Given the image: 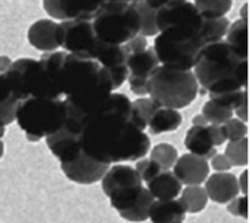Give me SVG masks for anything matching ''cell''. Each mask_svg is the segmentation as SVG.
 I'll return each instance as SVG.
<instances>
[{"mask_svg":"<svg viewBox=\"0 0 250 223\" xmlns=\"http://www.w3.org/2000/svg\"><path fill=\"white\" fill-rule=\"evenodd\" d=\"M56 28L58 23L51 20H36L30 27L27 39L28 42L35 49L47 53V51H55L59 49V43L56 39Z\"/></svg>","mask_w":250,"mask_h":223,"instance_id":"d6986e66","label":"cell"},{"mask_svg":"<svg viewBox=\"0 0 250 223\" xmlns=\"http://www.w3.org/2000/svg\"><path fill=\"white\" fill-rule=\"evenodd\" d=\"M147 125L123 93L111 92L81 131L84 153L104 163L138 161L148 153Z\"/></svg>","mask_w":250,"mask_h":223,"instance_id":"6da1fadb","label":"cell"},{"mask_svg":"<svg viewBox=\"0 0 250 223\" xmlns=\"http://www.w3.org/2000/svg\"><path fill=\"white\" fill-rule=\"evenodd\" d=\"M211 166L213 170H216L217 172H226V171L231 170L232 164L229 161V158L224 154L216 153L213 157L211 158Z\"/></svg>","mask_w":250,"mask_h":223,"instance_id":"f35d334b","label":"cell"},{"mask_svg":"<svg viewBox=\"0 0 250 223\" xmlns=\"http://www.w3.org/2000/svg\"><path fill=\"white\" fill-rule=\"evenodd\" d=\"M204 182V190L207 193L208 199L213 200L214 203L227 204L240 194L237 177L229 171L208 175Z\"/></svg>","mask_w":250,"mask_h":223,"instance_id":"e0dca14e","label":"cell"},{"mask_svg":"<svg viewBox=\"0 0 250 223\" xmlns=\"http://www.w3.org/2000/svg\"><path fill=\"white\" fill-rule=\"evenodd\" d=\"M92 26L100 41L123 45L139 35L141 20L132 3L109 4L93 18Z\"/></svg>","mask_w":250,"mask_h":223,"instance_id":"52a82bcc","label":"cell"},{"mask_svg":"<svg viewBox=\"0 0 250 223\" xmlns=\"http://www.w3.org/2000/svg\"><path fill=\"white\" fill-rule=\"evenodd\" d=\"M178 149L168 143H160L151 149L149 158L161 167V170H170L178 160Z\"/></svg>","mask_w":250,"mask_h":223,"instance_id":"f1b7e54d","label":"cell"},{"mask_svg":"<svg viewBox=\"0 0 250 223\" xmlns=\"http://www.w3.org/2000/svg\"><path fill=\"white\" fill-rule=\"evenodd\" d=\"M193 68L201 93L220 95L247 88L248 59L237 55L225 40L206 43Z\"/></svg>","mask_w":250,"mask_h":223,"instance_id":"7a4b0ae2","label":"cell"},{"mask_svg":"<svg viewBox=\"0 0 250 223\" xmlns=\"http://www.w3.org/2000/svg\"><path fill=\"white\" fill-rule=\"evenodd\" d=\"M207 129H208V134H209V138H211L214 147L222 145L225 142L227 141L226 135H225L224 126H222V125L208 124Z\"/></svg>","mask_w":250,"mask_h":223,"instance_id":"74e56055","label":"cell"},{"mask_svg":"<svg viewBox=\"0 0 250 223\" xmlns=\"http://www.w3.org/2000/svg\"><path fill=\"white\" fill-rule=\"evenodd\" d=\"M101 184L106 197H110V194L118 189L143 185V182L135 168L126 164H114L102 176Z\"/></svg>","mask_w":250,"mask_h":223,"instance_id":"ac0fdd59","label":"cell"},{"mask_svg":"<svg viewBox=\"0 0 250 223\" xmlns=\"http://www.w3.org/2000/svg\"><path fill=\"white\" fill-rule=\"evenodd\" d=\"M204 46L199 32L172 27L156 35L153 51L161 65L180 70H191L198 54Z\"/></svg>","mask_w":250,"mask_h":223,"instance_id":"5b68a950","label":"cell"},{"mask_svg":"<svg viewBox=\"0 0 250 223\" xmlns=\"http://www.w3.org/2000/svg\"><path fill=\"white\" fill-rule=\"evenodd\" d=\"M123 46H124L125 51H126V54L129 56L130 54L138 53V51L145 50L146 47H148V43H147V40H146L145 36L137 35L135 37H133V39H130L125 43H123Z\"/></svg>","mask_w":250,"mask_h":223,"instance_id":"8d00e7d4","label":"cell"},{"mask_svg":"<svg viewBox=\"0 0 250 223\" xmlns=\"http://www.w3.org/2000/svg\"><path fill=\"white\" fill-rule=\"evenodd\" d=\"M137 1H143V0H130V3H137Z\"/></svg>","mask_w":250,"mask_h":223,"instance_id":"c3c4849f","label":"cell"},{"mask_svg":"<svg viewBox=\"0 0 250 223\" xmlns=\"http://www.w3.org/2000/svg\"><path fill=\"white\" fill-rule=\"evenodd\" d=\"M222 126H224L226 139L229 141H237V139L247 137L248 134L247 124L240 119H229L225 124H222Z\"/></svg>","mask_w":250,"mask_h":223,"instance_id":"836d02e7","label":"cell"},{"mask_svg":"<svg viewBox=\"0 0 250 223\" xmlns=\"http://www.w3.org/2000/svg\"><path fill=\"white\" fill-rule=\"evenodd\" d=\"M230 27V20L226 17H217V18H206L203 17L201 35L204 45L209 42H216L226 36V32Z\"/></svg>","mask_w":250,"mask_h":223,"instance_id":"4316f807","label":"cell"},{"mask_svg":"<svg viewBox=\"0 0 250 223\" xmlns=\"http://www.w3.org/2000/svg\"><path fill=\"white\" fill-rule=\"evenodd\" d=\"M237 185H239V190L240 193H243L244 195L248 194V171L245 170L243 174L240 175V177L237 179Z\"/></svg>","mask_w":250,"mask_h":223,"instance_id":"60d3db41","label":"cell"},{"mask_svg":"<svg viewBox=\"0 0 250 223\" xmlns=\"http://www.w3.org/2000/svg\"><path fill=\"white\" fill-rule=\"evenodd\" d=\"M43 9L55 20H92L101 8L102 0H42Z\"/></svg>","mask_w":250,"mask_h":223,"instance_id":"7c38bea8","label":"cell"},{"mask_svg":"<svg viewBox=\"0 0 250 223\" xmlns=\"http://www.w3.org/2000/svg\"><path fill=\"white\" fill-rule=\"evenodd\" d=\"M133 7L137 9L139 14V20H141V30L139 35L145 37H153L158 33L157 24H156V12L153 7H151L146 0L143 1H137L132 3Z\"/></svg>","mask_w":250,"mask_h":223,"instance_id":"83f0119b","label":"cell"},{"mask_svg":"<svg viewBox=\"0 0 250 223\" xmlns=\"http://www.w3.org/2000/svg\"><path fill=\"white\" fill-rule=\"evenodd\" d=\"M147 189L152 194V197L157 200L175 199L183 190V184L170 170H162L156 177H153Z\"/></svg>","mask_w":250,"mask_h":223,"instance_id":"7402d4cb","label":"cell"},{"mask_svg":"<svg viewBox=\"0 0 250 223\" xmlns=\"http://www.w3.org/2000/svg\"><path fill=\"white\" fill-rule=\"evenodd\" d=\"M56 39L59 47L66 53L88 58L99 40L93 31L92 20H62L56 28Z\"/></svg>","mask_w":250,"mask_h":223,"instance_id":"9c48e42d","label":"cell"},{"mask_svg":"<svg viewBox=\"0 0 250 223\" xmlns=\"http://www.w3.org/2000/svg\"><path fill=\"white\" fill-rule=\"evenodd\" d=\"M12 61L7 56H0V73L7 72V69L10 66Z\"/></svg>","mask_w":250,"mask_h":223,"instance_id":"7bdbcfd3","label":"cell"},{"mask_svg":"<svg viewBox=\"0 0 250 223\" xmlns=\"http://www.w3.org/2000/svg\"><path fill=\"white\" fill-rule=\"evenodd\" d=\"M104 5H109V4H122V3H130V0H102Z\"/></svg>","mask_w":250,"mask_h":223,"instance_id":"bcb514c9","label":"cell"},{"mask_svg":"<svg viewBox=\"0 0 250 223\" xmlns=\"http://www.w3.org/2000/svg\"><path fill=\"white\" fill-rule=\"evenodd\" d=\"M202 115L206 119V122L208 124H217L222 125L232 118L234 111L231 108L226 107V106L221 105L218 102L209 100L204 103L203 108H202Z\"/></svg>","mask_w":250,"mask_h":223,"instance_id":"4dcf8cb0","label":"cell"},{"mask_svg":"<svg viewBox=\"0 0 250 223\" xmlns=\"http://www.w3.org/2000/svg\"><path fill=\"white\" fill-rule=\"evenodd\" d=\"M109 73L114 89L119 88L128 78V54L123 45L104 42L97 40L91 56Z\"/></svg>","mask_w":250,"mask_h":223,"instance_id":"8fae6325","label":"cell"},{"mask_svg":"<svg viewBox=\"0 0 250 223\" xmlns=\"http://www.w3.org/2000/svg\"><path fill=\"white\" fill-rule=\"evenodd\" d=\"M134 168L135 171L138 172L142 182H146V184H148L153 177L157 176V175L162 171L161 167H160L155 161H152L151 158L145 157L137 161Z\"/></svg>","mask_w":250,"mask_h":223,"instance_id":"d6a6232c","label":"cell"},{"mask_svg":"<svg viewBox=\"0 0 250 223\" xmlns=\"http://www.w3.org/2000/svg\"><path fill=\"white\" fill-rule=\"evenodd\" d=\"M227 210L230 212L232 216L243 217V218H248V198L247 195L243 197L234 198L227 203Z\"/></svg>","mask_w":250,"mask_h":223,"instance_id":"d590c367","label":"cell"},{"mask_svg":"<svg viewBox=\"0 0 250 223\" xmlns=\"http://www.w3.org/2000/svg\"><path fill=\"white\" fill-rule=\"evenodd\" d=\"M158 59L153 47H146L138 53L130 54L128 56V82L130 91L134 95L145 96L148 93L147 82L155 68L158 66Z\"/></svg>","mask_w":250,"mask_h":223,"instance_id":"4fadbf2b","label":"cell"},{"mask_svg":"<svg viewBox=\"0 0 250 223\" xmlns=\"http://www.w3.org/2000/svg\"><path fill=\"white\" fill-rule=\"evenodd\" d=\"M21 99L4 73H0V126H7L16 120Z\"/></svg>","mask_w":250,"mask_h":223,"instance_id":"603a6c76","label":"cell"},{"mask_svg":"<svg viewBox=\"0 0 250 223\" xmlns=\"http://www.w3.org/2000/svg\"><path fill=\"white\" fill-rule=\"evenodd\" d=\"M149 99L161 107L184 108L194 101L199 84L191 70H180L158 65L147 82Z\"/></svg>","mask_w":250,"mask_h":223,"instance_id":"3957f363","label":"cell"},{"mask_svg":"<svg viewBox=\"0 0 250 223\" xmlns=\"http://www.w3.org/2000/svg\"><path fill=\"white\" fill-rule=\"evenodd\" d=\"M16 120L28 141H41L62 128L65 122L64 100L28 97L18 103Z\"/></svg>","mask_w":250,"mask_h":223,"instance_id":"277c9868","label":"cell"},{"mask_svg":"<svg viewBox=\"0 0 250 223\" xmlns=\"http://www.w3.org/2000/svg\"><path fill=\"white\" fill-rule=\"evenodd\" d=\"M239 56L248 59V20H237L231 23L225 40Z\"/></svg>","mask_w":250,"mask_h":223,"instance_id":"d4e9b609","label":"cell"},{"mask_svg":"<svg viewBox=\"0 0 250 223\" xmlns=\"http://www.w3.org/2000/svg\"><path fill=\"white\" fill-rule=\"evenodd\" d=\"M110 203L118 213L129 222H145L148 220L149 208L155 198L143 185L123 187L110 194Z\"/></svg>","mask_w":250,"mask_h":223,"instance_id":"ba28073f","label":"cell"},{"mask_svg":"<svg viewBox=\"0 0 250 223\" xmlns=\"http://www.w3.org/2000/svg\"><path fill=\"white\" fill-rule=\"evenodd\" d=\"M184 144L191 154L199 156L207 161L217 153L208 134L207 125H193L187 131Z\"/></svg>","mask_w":250,"mask_h":223,"instance_id":"44dd1931","label":"cell"},{"mask_svg":"<svg viewBox=\"0 0 250 223\" xmlns=\"http://www.w3.org/2000/svg\"><path fill=\"white\" fill-rule=\"evenodd\" d=\"M147 3L153 7L155 9H158V8L164 7V5H167V4L176 3V1H185V0H146Z\"/></svg>","mask_w":250,"mask_h":223,"instance_id":"b9f144b4","label":"cell"},{"mask_svg":"<svg viewBox=\"0 0 250 223\" xmlns=\"http://www.w3.org/2000/svg\"><path fill=\"white\" fill-rule=\"evenodd\" d=\"M132 103L135 111L138 112V115L146 122V125L148 124L152 114L157 110V107H160L152 99H137Z\"/></svg>","mask_w":250,"mask_h":223,"instance_id":"e575fe53","label":"cell"},{"mask_svg":"<svg viewBox=\"0 0 250 223\" xmlns=\"http://www.w3.org/2000/svg\"><path fill=\"white\" fill-rule=\"evenodd\" d=\"M185 212L179 199L156 200L149 208L148 218L152 223H183Z\"/></svg>","mask_w":250,"mask_h":223,"instance_id":"ffe728a7","label":"cell"},{"mask_svg":"<svg viewBox=\"0 0 250 223\" xmlns=\"http://www.w3.org/2000/svg\"><path fill=\"white\" fill-rule=\"evenodd\" d=\"M193 125H208V122H206V119L203 118V115L199 114V115H195L193 118Z\"/></svg>","mask_w":250,"mask_h":223,"instance_id":"ee69618b","label":"cell"},{"mask_svg":"<svg viewBox=\"0 0 250 223\" xmlns=\"http://www.w3.org/2000/svg\"><path fill=\"white\" fill-rule=\"evenodd\" d=\"M4 134H5V126H0V158L3 157L4 154V143L3 141H1Z\"/></svg>","mask_w":250,"mask_h":223,"instance_id":"f6af8a7d","label":"cell"},{"mask_svg":"<svg viewBox=\"0 0 250 223\" xmlns=\"http://www.w3.org/2000/svg\"><path fill=\"white\" fill-rule=\"evenodd\" d=\"M180 203L183 204L187 213H199L208 203V195L201 185H188L181 190Z\"/></svg>","mask_w":250,"mask_h":223,"instance_id":"484cf974","label":"cell"},{"mask_svg":"<svg viewBox=\"0 0 250 223\" xmlns=\"http://www.w3.org/2000/svg\"><path fill=\"white\" fill-rule=\"evenodd\" d=\"M46 144L51 153L60 161L68 162L82 152L81 134L65 125L46 137Z\"/></svg>","mask_w":250,"mask_h":223,"instance_id":"9a60e30c","label":"cell"},{"mask_svg":"<svg viewBox=\"0 0 250 223\" xmlns=\"http://www.w3.org/2000/svg\"><path fill=\"white\" fill-rule=\"evenodd\" d=\"M62 171L73 182L81 185L95 184L102 179L109 170L110 164L100 162L82 152L68 162L60 163Z\"/></svg>","mask_w":250,"mask_h":223,"instance_id":"5bb4252c","label":"cell"},{"mask_svg":"<svg viewBox=\"0 0 250 223\" xmlns=\"http://www.w3.org/2000/svg\"><path fill=\"white\" fill-rule=\"evenodd\" d=\"M183 122V116L180 112L175 108L168 107H157L151 119H149L147 128L151 134L157 135L161 133L174 131L179 128Z\"/></svg>","mask_w":250,"mask_h":223,"instance_id":"cb8c5ba5","label":"cell"},{"mask_svg":"<svg viewBox=\"0 0 250 223\" xmlns=\"http://www.w3.org/2000/svg\"><path fill=\"white\" fill-rule=\"evenodd\" d=\"M4 74L9 79L10 84L21 101L28 97H62L59 85L40 60L21 58L16 61H12Z\"/></svg>","mask_w":250,"mask_h":223,"instance_id":"8992f818","label":"cell"},{"mask_svg":"<svg viewBox=\"0 0 250 223\" xmlns=\"http://www.w3.org/2000/svg\"><path fill=\"white\" fill-rule=\"evenodd\" d=\"M174 168V175L183 185H201L209 175V163L207 160L191 153H185L178 157Z\"/></svg>","mask_w":250,"mask_h":223,"instance_id":"2e32d148","label":"cell"},{"mask_svg":"<svg viewBox=\"0 0 250 223\" xmlns=\"http://www.w3.org/2000/svg\"><path fill=\"white\" fill-rule=\"evenodd\" d=\"M247 9H248V5L245 4V5L243 7V9H241V14H240L241 20H247Z\"/></svg>","mask_w":250,"mask_h":223,"instance_id":"7dc6e473","label":"cell"},{"mask_svg":"<svg viewBox=\"0 0 250 223\" xmlns=\"http://www.w3.org/2000/svg\"><path fill=\"white\" fill-rule=\"evenodd\" d=\"M203 16L197 9L194 3L190 1H176L158 8L156 12V24L160 31L178 27L201 32Z\"/></svg>","mask_w":250,"mask_h":223,"instance_id":"30bf717a","label":"cell"},{"mask_svg":"<svg viewBox=\"0 0 250 223\" xmlns=\"http://www.w3.org/2000/svg\"><path fill=\"white\" fill-rule=\"evenodd\" d=\"M234 112L237 115V119L243 120L244 122H248V96L247 97H244L243 101L236 106Z\"/></svg>","mask_w":250,"mask_h":223,"instance_id":"ab89813d","label":"cell"},{"mask_svg":"<svg viewBox=\"0 0 250 223\" xmlns=\"http://www.w3.org/2000/svg\"><path fill=\"white\" fill-rule=\"evenodd\" d=\"M194 5L206 18H217L230 12L232 0H194Z\"/></svg>","mask_w":250,"mask_h":223,"instance_id":"f546056e","label":"cell"},{"mask_svg":"<svg viewBox=\"0 0 250 223\" xmlns=\"http://www.w3.org/2000/svg\"><path fill=\"white\" fill-rule=\"evenodd\" d=\"M225 156L229 158L232 166L248 164V138L244 137L237 141H230L225 149Z\"/></svg>","mask_w":250,"mask_h":223,"instance_id":"1f68e13d","label":"cell"}]
</instances>
